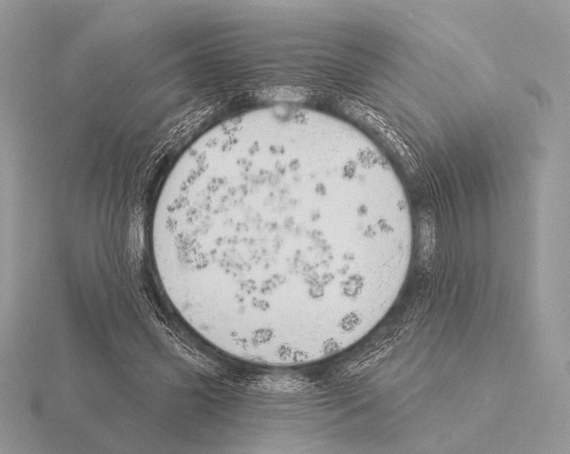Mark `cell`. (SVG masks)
Returning <instances> with one entry per match:
<instances>
[{
	"mask_svg": "<svg viewBox=\"0 0 570 454\" xmlns=\"http://www.w3.org/2000/svg\"><path fill=\"white\" fill-rule=\"evenodd\" d=\"M405 198L363 160L272 133L188 164L158 202L152 252L181 318L224 354L298 367L348 350L406 277Z\"/></svg>",
	"mask_w": 570,
	"mask_h": 454,
	"instance_id": "cell-1",
	"label": "cell"
}]
</instances>
